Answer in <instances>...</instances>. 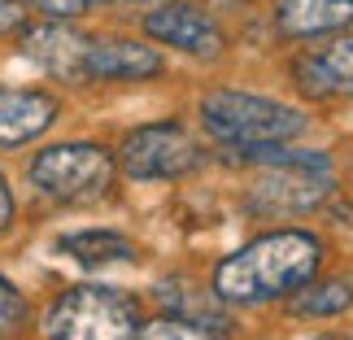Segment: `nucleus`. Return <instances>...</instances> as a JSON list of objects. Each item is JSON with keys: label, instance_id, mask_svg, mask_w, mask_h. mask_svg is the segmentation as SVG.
I'll return each instance as SVG.
<instances>
[{"label": "nucleus", "instance_id": "obj_1", "mask_svg": "<svg viewBox=\"0 0 353 340\" xmlns=\"http://www.w3.org/2000/svg\"><path fill=\"white\" fill-rule=\"evenodd\" d=\"M327 257L332 244L319 227L270 223L214 262L210 288L232 310H279L296 288L327 270Z\"/></svg>", "mask_w": 353, "mask_h": 340}, {"label": "nucleus", "instance_id": "obj_2", "mask_svg": "<svg viewBox=\"0 0 353 340\" xmlns=\"http://www.w3.org/2000/svg\"><path fill=\"white\" fill-rule=\"evenodd\" d=\"M196 131L205 135L214 153L257 148V144H296L314 131V110L296 97L210 83L196 97Z\"/></svg>", "mask_w": 353, "mask_h": 340}, {"label": "nucleus", "instance_id": "obj_3", "mask_svg": "<svg viewBox=\"0 0 353 340\" xmlns=\"http://www.w3.org/2000/svg\"><path fill=\"white\" fill-rule=\"evenodd\" d=\"M118 157L101 140H61L35 148L26 161V183L57 206H97L114 192Z\"/></svg>", "mask_w": 353, "mask_h": 340}, {"label": "nucleus", "instance_id": "obj_4", "mask_svg": "<svg viewBox=\"0 0 353 340\" xmlns=\"http://www.w3.org/2000/svg\"><path fill=\"white\" fill-rule=\"evenodd\" d=\"M144 306L110 283H74L44 310V340H140Z\"/></svg>", "mask_w": 353, "mask_h": 340}, {"label": "nucleus", "instance_id": "obj_5", "mask_svg": "<svg viewBox=\"0 0 353 340\" xmlns=\"http://www.w3.org/2000/svg\"><path fill=\"white\" fill-rule=\"evenodd\" d=\"M114 157H118V170L131 183H174V179L196 174L214 153H210L205 135H196L188 122L161 118V122L131 127L118 140Z\"/></svg>", "mask_w": 353, "mask_h": 340}, {"label": "nucleus", "instance_id": "obj_6", "mask_svg": "<svg viewBox=\"0 0 353 340\" xmlns=\"http://www.w3.org/2000/svg\"><path fill=\"white\" fill-rule=\"evenodd\" d=\"M341 192V170L336 161L305 166V161H283V166H257L253 183L244 188V214L262 223L275 219H310L327 210Z\"/></svg>", "mask_w": 353, "mask_h": 340}, {"label": "nucleus", "instance_id": "obj_7", "mask_svg": "<svg viewBox=\"0 0 353 340\" xmlns=\"http://www.w3.org/2000/svg\"><path fill=\"white\" fill-rule=\"evenodd\" d=\"M140 35L161 52H179L196 66H223L232 57V31L201 0H161L140 13Z\"/></svg>", "mask_w": 353, "mask_h": 340}, {"label": "nucleus", "instance_id": "obj_8", "mask_svg": "<svg viewBox=\"0 0 353 340\" xmlns=\"http://www.w3.org/2000/svg\"><path fill=\"white\" fill-rule=\"evenodd\" d=\"M283 79H288V92L310 110L353 101V26L314 44L283 48Z\"/></svg>", "mask_w": 353, "mask_h": 340}, {"label": "nucleus", "instance_id": "obj_9", "mask_svg": "<svg viewBox=\"0 0 353 340\" xmlns=\"http://www.w3.org/2000/svg\"><path fill=\"white\" fill-rule=\"evenodd\" d=\"M166 74V57L140 35H92L83 52V83H153Z\"/></svg>", "mask_w": 353, "mask_h": 340}, {"label": "nucleus", "instance_id": "obj_10", "mask_svg": "<svg viewBox=\"0 0 353 340\" xmlns=\"http://www.w3.org/2000/svg\"><path fill=\"white\" fill-rule=\"evenodd\" d=\"M262 13L279 48L314 44L353 26V0H266Z\"/></svg>", "mask_w": 353, "mask_h": 340}, {"label": "nucleus", "instance_id": "obj_11", "mask_svg": "<svg viewBox=\"0 0 353 340\" xmlns=\"http://www.w3.org/2000/svg\"><path fill=\"white\" fill-rule=\"evenodd\" d=\"M88 31H79L74 22L44 18L26 22L18 31V48L31 57L44 74L61 79V83H83V52H88Z\"/></svg>", "mask_w": 353, "mask_h": 340}, {"label": "nucleus", "instance_id": "obj_12", "mask_svg": "<svg viewBox=\"0 0 353 340\" xmlns=\"http://www.w3.org/2000/svg\"><path fill=\"white\" fill-rule=\"evenodd\" d=\"M61 97L44 88H0V148L35 144L57 127Z\"/></svg>", "mask_w": 353, "mask_h": 340}, {"label": "nucleus", "instance_id": "obj_13", "mask_svg": "<svg viewBox=\"0 0 353 340\" xmlns=\"http://www.w3.org/2000/svg\"><path fill=\"white\" fill-rule=\"evenodd\" d=\"M157 306L166 310V314L192 319V323H201V328H214V332H223V336L236 332V310L223 306L219 297H214L210 283H192L188 275L157 279Z\"/></svg>", "mask_w": 353, "mask_h": 340}, {"label": "nucleus", "instance_id": "obj_14", "mask_svg": "<svg viewBox=\"0 0 353 340\" xmlns=\"http://www.w3.org/2000/svg\"><path fill=\"white\" fill-rule=\"evenodd\" d=\"M353 310V275H319L296 288L288 301L279 306L283 319H301V323H323V319H345Z\"/></svg>", "mask_w": 353, "mask_h": 340}, {"label": "nucleus", "instance_id": "obj_15", "mask_svg": "<svg viewBox=\"0 0 353 340\" xmlns=\"http://www.w3.org/2000/svg\"><path fill=\"white\" fill-rule=\"evenodd\" d=\"M57 253H65L70 262L79 266H131L140 262V244L122 231H110V227H83V231H70V236L57 240Z\"/></svg>", "mask_w": 353, "mask_h": 340}, {"label": "nucleus", "instance_id": "obj_16", "mask_svg": "<svg viewBox=\"0 0 353 340\" xmlns=\"http://www.w3.org/2000/svg\"><path fill=\"white\" fill-rule=\"evenodd\" d=\"M140 340H232V336H223L214 328H201V323H192V319H179V314H166V310H161V314L144 319Z\"/></svg>", "mask_w": 353, "mask_h": 340}, {"label": "nucleus", "instance_id": "obj_17", "mask_svg": "<svg viewBox=\"0 0 353 340\" xmlns=\"http://www.w3.org/2000/svg\"><path fill=\"white\" fill-rule=\"evenodd\" d=\"M26 319H31V306H26L22 288H18L13 279L0 275V340L18 336V332L26 328Z\"/></svg>", "mask_w": 353, "mask_h": 340}, {"label": "nucleus", "instance_id": "obj_18", "mask_svg": "<svg viewBox=\"0 0 353 340\" xmlns=\"http://www.w3.org/2000/svg\"><path fill=\"white\" fill-rule=\"evenodd\" d=\"M39 18H61V22H79V18H88L92 9H101V5H110V0H26Z\"/></svg>", "mask_w": 353, "mask_h": 340}, {"label": "nucleus", "instance_id": "obj_19", "mask_svg": "<svg viewBox=\"0 0 353 340\" xmlns=\"http://www.w3.org/2000/svg\"><path fill=\"white\" fill-rule=\"evenodd\" d=\"M214 18H219L223 26L227 22H240V26H253L257 18H262V9H257V0H201Z\"/></svg>", "mask_w": 353, "mask_h": 340}, {"label": "nucleus", "instance_id": "obj_20", "mask_svg": "<svg viewBox=\"0 0 353 340\" xmlns=\"http://www.w3.org/2000/svg\"><path fill=\"white\" fill-rule=\"evenodd\" d=\"M26 13H31L26 0H0V39H5V35H18L22 26H26Z\"/></svg>", "mask_w": 353, "mask_h": 340}, {"label": "nucleus", "instance_id": "obj_21", "mask_svg": "<svg viewBox=\"0 0 353 340\" xmlns=\"http://www.w3.org/2000/svg\"><path fill=\"white\" fill-rule=\"evenodd\" d=\"M13 223H18V201H13L9 179H5V170H0V236H9Z\"/></svg>", "mask_w": 353, "mask_h": 340}, {"label": "nucleus", "instance_id": "obj_22", "mask_svg": "<svg viewBox=\"0 0 353 340\" xmlns=\"http://www.w3.org/2000/svg\"><path fill=\"white\" fill-rule=\"evenodd\" d=\"M305 340H353L349 332H336V328H327V332H314V336H305Z\"/></svg>", "mask_w": 353, "mask_h": 340}, {"label": "nucleus", "instance_id": "obj_23", "mask_svg": "<svg viewBox=\"0 0 353 340\" xmlns=\"http://www.w3.org/2000/svg\"><path fill=\"white\" fill-rule=\"evenodd\" d=\"M122 5H135V9H153V5H161V0H122Z\"/></svg>", "mask_w": 353, "mask_h": 340}, {"label": "nucleus", "instance_id": "obj_24", "mask_svg": "<svg viewBox=\"0 0 353 340\" xmlns=\"http://www.w3.org/2000/svg\"><path fill=\"white\" fill-rule=\"evenodd\" d=\"M349 214H353V201H349Z\"/></svg>", "mask_w": 353, "mask_h": 340}]
</instances>
